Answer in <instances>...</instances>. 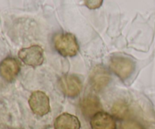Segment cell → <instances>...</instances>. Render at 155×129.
<instances>
[{
  "instance_id": "1",
  "label": "cell",
  "mask_w": 155,
  "mask_h": 129,
  "mask_svg": "<svg viewBox=\"0 0 155 129\" xmlns=\"http://www.w3.org/2000/svg\"><path fill=\"white\" fill-rule=\"evenodd\" d=\"M56 51L64 57H74L79 51V45L75 36L70 33H58L53 37Z\"/></svg>"
},
{
  "instance_id": "2",
  "label": "cell",
  "mask_w": 155,
  "mask_h": 129,
  "mask_svg": "<svg viewBox=\"0 0 155 129\" xmlns=\"http://www.w3.org/2000/svg\"><path fill=\"white\" fill-rule=\"evenodd\" d=\"M111 70L123 80L131 76L135 70V63L130 58L124 56L115 55L110 60Z\"/></svg>"
},
{
  "instance_id": "3",
  "label": "cell",
  "mask_w": 155,
  "mask_h": 129,
  "mask_svg": "<svg viewBox=\"0 0 155 129\" xmlns=\"http://www.w3.org/2000/svg\"><path fill=\"white\" fill-rule=\"evenodd\" d=\"M18 57L28 66L33 67L40 66L44 60L43 49L39 45H32L20 50Z\"/></svg>"
},
{
  "instance_id": "4",
  "label": "cell",
  "mask_w": 155,
  "mask_h": 129,
  "mask_svg": "<svg viewBox=\"0 0 155 129\" xmlns=\"http://www.w3.org/2000/svg\"><path fill=\"white\" fill-rule=\"evenodd\" d=\"M29 105L34 114L43 116L50 111L49 98L44 92L36 91L31 94L29 99Z\"/></svg>"
},
{
  "instance_id": "5",
  "label": "cell",
  "mask_w": 155,
  "mask_h": 129,
  "mask_svg": "<svg viewBox=\"0 0 155 129\" xmlns=\"http://www.w3.org/2000/svg\"><path fill=\"white\" fill-rule=\"evenodd\" d=\"M61 90L66 96L75 98L82 91L83 85L81 81L74 75H65L59 80Z\"/></svg>"
},
{
  "instance_id": "6",
  "label": "cell",
  "mask_w": 155,
  "mask_h": 129,
  "mask_svg": "<svg viewBox=\"0 0 155 129\" xmlns=\"http://www.w3.org/2000/svg\"><path fill=\"white\" fill-rule=\"evenodd\" d=\"M110 79V74L103 66H95L90 73L91 85L96 91L104 89L108 85Z\"/></svg>"
},
{
  "instance_id": "7",
  "label": "cell",
  "mask_w": 155,
  "mask_h": 129,
  "mask_svg": "<svg viewBox=\"0 0 155 129\" xmlns=\"http://www.w3.org/2000/svg\"><path fill=\"white\" fill-rule=\"evenodd\" d=\"M19 72L20 65L15 59L8 57L0 63V76L6 81H13Z\"/></svg>"
},
{
  "instance_id": "8",
  "label": "cell",
  "mask_w": 155,
  "mask_h": 129,
  "mask_svg": "<svg viewBox=\"0 0 155 129\" xmlns=\"http://www.w3.org/2000/svg\"><path fill=\"white\" fill-rule=\"evenodd\" d=\"M90 125L92 129H116L114 119L108 113L101 111L92 116Z\"/></svg>"
},
{
  "instance_id": "9",
  "label": "cell",
  "mask_w": 155,
  "mask_h": 129,
  "mask_svg": "<svg viewBox=\"0 0 155 129\" xmlns=\"http://www.w3.org/2000/svg\"><path fill=\"white\" fill-rule=\"evenodd\" d=\"M81 124L77 116L64 113L56 118L54 129H80Z\"/></svg>"
},
{
  "instance_id": "10",
  "label": "cell",
  "mask_w": 155,
  "mask_h": 129,
  "mask_svg": "<svg viewBox=\"0 0 155 129\" xmlns=\"http://www.w3.org/2000/svg\"><path fill=\"white\" fill-rule=\"evenodd\" d=\"M101 108L100 102L98 98L95 96H88L85 99H83L82 102V109H83V113L86 115H94L98 112H100L99 110Z\"/></svg>"
},
{
  "instance_id": "11",
  "label": "cell",
  "mask_w": 155,
  "mask_h": 129,
  "mask_svg": "<svg viewBox=\"0 0 155 129\" xmlns=\"http://www.w3.org/2000/svg\"><path fill=\"white\" fill-rule=\"evenodd\" d=\"M84 5L89 9H97L101 6L103 0H83Z\"/></svg>"
}]
</instances>
